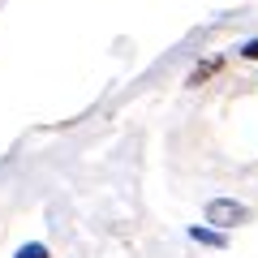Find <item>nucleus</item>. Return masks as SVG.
Returning <instances> with one entry per match:
<instances>
[{"mask_svg": "<svg viewBox=\"0 0 258 258\" xmlns=\"http://www.w3.org/2000/svg\"><path fill=\"white\" fill-rule=\"evenodd\" d=\"M13 258H52V254H47V245H39V241H30V245H22L18 254H13Z\"/></svg>", "mask_w": 258, "mask_h": 258, "instance_id": "3", "label": "nucleus"}, {"mask_svg": "<svg viewBox=\"0 0 258 258\" xmlns=\"http://www.w3.org/2000/svg\"><path fill=\"white\" fill-rule=\"evenodd\" d=\"M189 241H198V245H211V249H224V245H228L224 228L215 232V228H203V224H194V228H189Z\"/></svg>", "mask_w": 258, "mask_h": 258, "instance_id": "2", "label": "nucleus"}, {"mask_svg": "<svg viewBox=\"0 0 258 258\" xmlns=\"http://www.w3.org/2000/svg\"><path fill=\"white\" fill-rule=\"evenodd\" d=\"M241 56H245V60H258V39H249V43L241 47Z\"/></svg>", "mask_w": 258, "mask_h": 258, "instance_id": "4", "label": "nucleus"}, {"mask_svg": "<svg viewBox=\"0 0 258 258\" xmlns=\"http://www.w3.org/2000/svg\"><path fill=\"white\" fill-rule=\"evenodd\" d=\"M249 220V207L245 203H237V198H211L207 203V224H215V228H237V224H245Z\"/></svg>", "mask_w": 258, "mask_h": 258, "instance_id": "1", "label": "nucleus"}]
</instances>
